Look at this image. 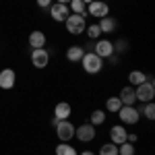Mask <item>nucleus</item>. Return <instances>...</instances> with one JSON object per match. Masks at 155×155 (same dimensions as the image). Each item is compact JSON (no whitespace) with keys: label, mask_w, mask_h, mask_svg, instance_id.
<instances>
[{"label":"nucleus","mask_w":155,"mask_h":155,"mask_svg":"<svg viewBox=\"0 0 155 155\" xmlns=\"http://www.w3.org/2000/svg\"><path fill=\"white\" fill-rule=\"evenodd\" d=\"M81 66H83V71L87 72V74H97V72L104 71V60L91 50V52H85V54H83V58H81Z\"/></svg>","instance_id":"1"},{"label":"nucleus","mask_w":155,"mask_h":155,"mask_svg":"<svg viewBox=\"0 0 155 155\" xmlns=\"http://www.w3.org/2000/svg\"><path fill=\"white\" fill-rule=\"evenodd\" d=\"M64 27H66V31L71 35H83L85 27H87V21H85V17H81V15H72L71 12L66 17V21H64Z\"/></svg>","instance_id":"2"},{"label":"nucleus","mask_w":155,"mask_h":155,"mask_svg":"<svg viewBox=\"0 0 155 155\" xmlns=\"http://www.w3.org/2000/svg\"><path fill=\"white\" fill-rule=\"evenodd\" d=\"M118 118H120V124L132 126V124H137L141 120V112H139V107H134V106H122L118 110Z\"/></svg>","instance_id":"3"},{"label":"nucleus","mask_w":155,"mask_h":155,"mask_svg":"<svg viewBox=\"0 0 155 155\" xmlns=\"http://www.w3.org/2000/svg\"><path fill=\"white\" fill-rule=\"evenodd\" d=\"M54 126H56V137L60 139V143H68V141L74 139V128L77 126L71 120H58Z\"/></svg>","instance_id":"4"},{"label":"nucleus","mask_w":155,"mask_h":155,"mask_svg":"<svg viewBox=\"0 0 155 155\" xmlns=\"http://www.w3.org/2000/svg\"><path fill=\"white\" fill-rule=\"evenodd\" d=\"M134 95L139 104H147V101H153L155 97V83L153 81H145L139 87H134Z\"/></svg>","instance_id":"5"},{"label":"nucleus","mask_w":155,"mask_h":155,"mask_svg":"<svg viewBox=\"0 0 155 155\" xmlns=\"http://www.w3.org/2000/svg\"><path fill=\"white\" fill-rule=\"evenodd\" d=\"M87 15L93 19H104L110 15V4L101 2V0H93L91 4H87Z\"/></svg>","instance_id":"6"},{"label":"nucleus","mask_w":155,"mask_h":155,"mask_svg":"<svg viewBox=\"0 0 155 155\" xmlns=\"http://www.w3.org/2000/svg\"><path fill=\"white\" fill-rule=\"evenodd\" d=\"M74 137L81 141V143H91L93 139L97 137V130H95V126L93 124H81V126H77L74 128Z\"/></svg>","instance_id":"7"},{"label":"nucleus","mask_w":155,"mask_h":155,"mask_svg":"<svg viewBox=\"0 0 155 155\" xmlns=\"http://www.w3.org/2000/svg\"><path fill=\"white\" fill-rule=\"evenodd\" d=\"M48 11H50L52 21H56V23H64V21H66V17L71 15V11H68V4H60V2H52Z\"/></svg>","instance_id":"8"},{"label":"nucleus","mask_w":155,"mask_h":155,"mask_svg":"<svg viewBox=\"0 0 155 155\" xmlns=\"http://www.w3.org/2000/svg\"><path fill=\"white\" fill-rule=\"evenodd\" d=\"M31 64H33L35 68H46L50 64V52L46 48L31 50Z\"/></svg>","instance_id":"9"},{"label":"nucleus","mask_w":155,"mask_h":155,"mask_svg":"<svg viewBox=\"0 0 155 155\" xmlns=\"http://www.w3.org/2000/svg\"><path fill=\"white\" fill-rule=\"evenodd\" d=\"M93 52H95L101 60H106V58H110L112 54H116V52H114V44H112L110 39H95Z\"/></svg>","instance_id":"10"},{"label":"nucleus","mask_w":155,"mask_h":155,"mask_svg":"<svg viewBox=\"0 0 155 155\" xmlns=\"http://www.w3.org/2000/svg\"><path fill=\"white\" fill-rule=\"evenodd\" d=\"M17 83V72L12 71V68H2L0 71V89H4V91H11L12 87Z\"/></svg>","instance_id":"11"},{"label":"nucleus","mask_w":155,"mask_h":155,"mask_svg":"<svg viewBox=\"0 0 155 155\" xmlns=\"http://www.w3.org/2000/svg\"><path fill=\"white\" fill-rule=\"evenodd\" d=\"M126 134H128V130L124 128V124H114L110 128V141L114 145H122L126 141Z\"/></svg>","instance_id":"12"},{"label":"nucleus","mask_w":155,"mask_h":155,"mask_svg":"<svg viewBox=\"0 0 155 155\" xmlns=\"http://www.w3.org/2000/svg\"><path fill=\"white\" fill-rule=\"evenodd\" d=\"M46 41H48V37L44 31H39V29H33L31 33H29V48L35 50V48H46Z\"/></svg>","instance_id":"13"},{"label":"nucleus","mask_w":155,"mask_h":155,"mask_svg":"<svg viewBox=\"0 0 155 155\" xmlns=\"http://www.w3.org/2000/svg\"><path fill=\"white\" fill-rule=\"evenodd\" d=\"M71 114H72V107L68 101H58L54 106V118L56 120H68Z\"/></svg>","instance_id":"14"},{"label":"nucleus","mask_w":155,"mask_h":155,"mask_svg":"<svg viewBox=\"0 0 155 155\" xmlns=\"http://www.w3.org/2000/svg\"><path fill=\"white\" fill-rule=\"evenodd\" d=\"M99 29H101V33H114L116 29H118V21L114 19V17H104V19H99Z\"/></svg>","instance_id":"15"},{"label":"nucleus","mask_w":155,"mask_h":155,"mask_svg":"<svg viewBox=\"0 0 155 155\" xmlns=\"http://www.w3.org/2000/svg\"><path fill=\"white\" fill-rule=\"evenodd\" d=\"M120 101H122V106H134L137 104V95H134V87H124L122 91H120Z\"/></svg>","instance_id":"16"},{"label":"nucleus","mask_w":155,"mask_h":155,"mask_svg":"<svg viewBox=\"0 0 155 155\" xmlns=\"http://www.w3.org/2000/svg\"><path fill=\"white\" fill-rule=\"evenodd\" d=\"M85 52H87V50H85L83 46H68V48H66V60H68V62H81Z\"/></svg>","instance_id":"17"},{"label":"nucleus","mask_w":155,"mask_h":155,"mask_svg":"<svg viewBox=\"0 0 155 155\" xmlns=\"http://www.w3.org/2000/svg\"><path fill=\"white\" fill-rule=\"evenodd\" d=\"M68 11L72 15H81V17L87 19V4H85L83 0H71L68 2Z\"/></svg>","instance_id":"18"},{"label":"nucleus","mask_w":155,"mask_h":155,"mask_svg":"<svg viewBox=\"0 0 155 155\" xmlns=\"http://www.w3.org/2000/svg\"><path fill=\"white\" fill-rule=\"evenodd\" d=\"M106 118H107L106 110H93V112H91V118H89V124L101 126V124H106Z\"/></svg>","instance_id":"19"},{"label":"nucleus","mask_w":155,"mask_h":155,"mask_svg":"<svg viewBox=\"0 0 155 155\" xmlns=\"http://www.w3.org/2000/svg\"><path fill=\"white\" fill-rule=\"evenodd\" d=\"M145 81H147V74L143 71H130L128 72V83H130V87H139Z\"/></svg>","instance_id":"20"},{"label":"nucleus","mask_w":155,"mask_h":155,"mask_svg":"<svg viewBox=\"0 0 155 155\" xmlns=\"http://www.w3.org/2000/svg\"><path fill=\"white\" fill-rule=\"evenodd\" d=\"M85 35L89 37V39H99V35H101V29H99V25L97 23H91L85 27Z\"/></svg>","instance_id":"21"},{"label":"nucleus","mask_w":155,"mask_h":155,"mask_svg":"<svg viewBox=\"0 0 155 155\" xmlns=\"http://www.w3.org/2000/svg\"><path fill=\"white\" fill-rule=\"evenodd\" d=\"M122 107V101L120 97H110L106 101V112H112V114H118V110Z\"/></svg>","instance_id":"22"},{"label":"nucleus","mask_w":155,"mask_h":155,"mask_svg":"<svg viewBox=\"0 0 155 155\" xmlns=\"http://www.w3.org/2000/svg\"><path fill=\"white\" fill-rule=\"evenodd\" d=\"M97 155H118V145H114L112 141L110 143H104L99 147V153Z\"/></svg>","instance_id":"23"},{"label":"nucleus","mask_w":155,"mask_h":155,"mask_svg":"<svg viewBox=\"0 0 155 155\" xmlns=\"http://www.w3.org/2000/svg\"><path fill=\"white\" fill-rule=\"evenodd\" d=\"M139 112H143V116H145L147 120H155V104H153V101H147V104H143V107H141Z\"/></svg>","instance_id":"24"},{"label":"nucleus","mask_w":155,"mask_h":155,"mask_svg":"<svg viewBox=\"0 0 155 155\" xmlns=\"http://www.w3.org/2000/svg\"><path fill=\"white\" fill-rule=\"evenodd\" d=\"M56 155H77V149L68 143H60L56 145Z\"/></svg>","instance_id":"25"},{"label":"nucleus","mask_w":155,"mask_h":155,"mask_svg":"<svg viewBox=\"0 0 155 155\" xmlns=\"http://www.w3.org/2000/svg\"><path fill=\"white\" fill-rule=\"evenodd\" d=\"M118 155H134V145L124 141L122 145H118Z\"/></svg>","instance_id":"26"},{"label":"nucleus","mask_w":155,"mask_h":155,"mask_svg":"<svg viewBox=\"0 0 155 155\" xmlns=\"http://www.w3.org/2000/svg\"><path fill=\"white\" fill-rule=\"evenodd\" d=\"M112 44H114V52H118V54L128 50V41L126 39H118V41H112Z\"/></svg>","instance_id":"27"},{"label":"nucleus","mask_w":155,"mask_h":155,"mask_svg":"<svg viewBox=\"0 0 155 155\" xmlns=\"http://www.w3.org/2000/svg\"><path fill=\"white\" fill-rule=\"evenodd\" d=\"M54 0H35V4L39 8H50V4H52Z\"/></svg>","instance_id":"28"},{"label":"nucleus","mask_w":155,"mask_h":155,"mask_svg":"<svg viewBox=\"0 0 155 155\" xmlns=\"http://www.w3.org/2000/svg\"><path fill=\"white\" fill-rule=\"evenodd\" d=\"M126 141H128V143H137V141H139V137H137V134H134V132H128V134H126Z\"/></svg>","instance_id":"29"},{"label":"nucleus","mask_w":155,"mask_h":155,"mask_svg":"<svg viewBox=\"0 0 155 155\" xmlns=\"http://www.w3.org/2000/svg\"><path fill=\"white\" fill-rule=\"evenodd\" d=\"M110 64H118V56H116V54L110 56Z\"/></svg>","instance_id":"30"},{"label":"nucleus","mask_w":155,"mask_h":155,"mask_svg":"<svg viewBox=\"0 0 155 155\" xmlns=\"http://www.w3.org/2000/svg\"><path fill=\"white\" fill-rule=\"evenodd\" d=\"M79 155H95V153H93V151H81Z\"/></svg>","instance_id":"31"},{"label":"nucleus","mask_w":155,"mask_h":155,"mask_svg":"<svg viewBox=\"0 0 155 155\" xmlns=\"http://www.w3.org/2000/svg\"><path fill=\"white\" fill-rule=\"evenodd\" d=\"M54 2H60V4H68L71 0H54Z\"/></svg>","instance_id":"32"},{"label":"nucleus","mask_w":155,"mask_h":155,"mask_svg":"<svg viewBox=\"0 0 155 155\" xmlns=\"http://www.w3.org/2000/svg\"><path fill=\"white\" fill-rule=\"evenodd\" d=\"M83 2H85V4H91V2H93V0H83Z\"/></svg>","instance_id":"33"},{"label":"nucleus","mask_w":155,"mask_h":155,"mask_svg":"<svg viewBox=\"0 0 155 155\" xmlns=\"http://www.w3.org/2000/svg\"><path fill=\"white\" fill-rule=\"evenodd\" d=\"M101 2H110V0H101Z\"/></svg>","instance_id":"34"}]
</instances>
